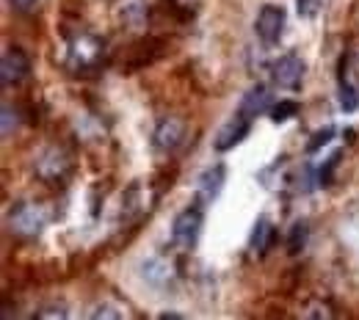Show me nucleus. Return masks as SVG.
I'll return each mask as SVG.
<instances>
[{"label":"nucleus","instance_id":"1","mask_svg":"<svg viewBox=\"0 0 359 320\" xmlns=\"http://www.w3.org/2000/svg\"><path fill=\"white\" fill-rule=\"evenodd\" d=\"M47 221H50V213L42 202H17L8 210V227L22 240L39 237L45 232Z\"/></svg>","mask_w":359,"mask_h":320},{"label":"nucleus","instance_id":"21","mask_svg":"<svg viewBox=\"0 0 359 320\" xmlns=\"http://www.w3.org/2000/svg\"><path fill=\"white\" fill-rule=\"evenodd\" d=\"M11 6H14L17 11H22V14H28V11H34V8L39 6V0H11Z\"/></svg>","mask_w":359,"mask_h":320},{"label":"nucleus","instance_id":"22","mask_svg":"<svg viewBox=\"0 0 359 320\" xmlns=\"http://www.w3.org/2000/svg\"><path fill=\"white\" fill-rule=\"evenodd\" d=\"M39 318H69V312H67V309H61V307H53V309L39 312Z\"/></svg>","mask_w":359,"mask_h":320},{"label":"nucleus","instance_id":"15","mask_svg":"<svg viewBox=\"0 0 359 320\" xmlns=\"http://www.w3.org/2000/svg\"><path fill=\"white\" fill-rule=\"evenodd\" d=\"M359 108V92L351 83H343L340 86V111L343 113H354Z\"/></svg>","mask_w":359,"mask_h":320},{"label":"nucleus","instance_id":"2","mask_svg":"<svg viewBox=\"0 0 359 320\" xmlns=\"http://www.w3.org/2000/svg\"><path fill=\"white\" fill-rule=\"evenodd\" d=\"M202 224H205L202 204L185 207L182 213H177V218H175V224H172V240H175V246H180V249H194V246L199 243Z\"/></svg>","mask_w":359,"mask_h":320},{"label":"nucleus","instance_id":"16","mask_svg":"<svg viewBox=\"0 0 359 320\" xmlns=\"http://www.w3.org/2000/svg\"><path fill=\"white\" fill-rule=\"evenodd\" d=\"M296 111H299V105L293 102V99H282V102H273V108L269 111V116L273 122H287L290 116H296Z\"/></svg>","mask_w":359,"mask_h":320},{"label":"nucleus","instance_id":"6","mask_svg":"<svg viewBox=\"0 0 359 320\" xmlns=\"http://www.w3.org/2000/svg\"><path fill=\"white\" fill-rule=\"evenodd\" d=\"M271 75H273V83H276L279 89H285V92H299L302 83H304V61H302L299 55L287 53V55H282V58L273 64Z\"/></svg>","mask_w":359,"mask_h":320},{"label":"nucleus","instance_id":"17","mask_svg":"<svg viewBox=\"0 0 359 320\" xmlns=\"http://www.w3.org/2000/svg\"><path fill=\"white\" fill-rule=\"evenodd\" d=\"M0 130H3V136H11V130H17L20 127V113H17V108L11 105V102H3V119H0Z\"/></svg>","mask_w":359,"mask_h":320},{"label":"nucleus","instance_id":"7","mask_svg":"<svg viewBox=\"0 0 359 320\" xmlns=\"http://www.w3.org/2000/svg\"><path fill=\"white\" fill-rule=\"evenodd\" d=\"M28 75H31V58L25 55V50L20 47L6 50L0 58V83L14 86V83H22Z\"/></svg>","mask_w":359,"mask_h":320},{"label":"nucleus","instance_id":"8","mask_svg":"<svg viewBox=\"0 0 359 320\" xmlns=\"http://www.w3.org/2000/svg\"><path fill=\"white\" fill-rule=\"evenodd\" d=\"M182 138H185V119H180L175 113L158 119L152 141H155V146H158L161 152H175L180 144H182Z\"/></svg>","mask_w":359,"mask_h":320},{"label":"nucleus","instance_id":"20","mask_svg":"<svg viewBox=\"0 0 359 320\" xmlns=\"http://www.w3.org/2000/svg\"><path fill=\"white\" fill-rule=\"evenodd\" d=\"M91 318L94 320H116V318H122V312H119V309H111V307H105V304H102V307H97V309H94V312H91Z\"/></svg>","mask_w":359,"mask_h":320},{"label":"nucleus","instance_id":"4","mask_svg":"<svg viewBox=\"0 0 359 320\" xmlns=\"http://www.w3.org/2000/svg\"><path fill=\"white\" fill-rule=\"evenodd\" d=\"M285 22H287V14L282 6H273L266 3L260 11H257V20H255V34L257 39L266 47L276 45L282 39V31H285Z\"/></svg>","mask_w":359,"mask_h":320},{"label":"nucleus","instance_id":"18","mask_svg":"<svg viewBox=\"0 0 359 320\" xmlns=\"http://www.w3.org/2000/svg\"><path fill=\"white\" fill-rule=\"evenodd\" d=\"M334 133H337V130H334L332 125H329L326 130H318V133H313V136H310V141H307V152H318V149H323V146H326V144L334 138Z\"/></svg>","mask_w":359,"mask_h":320},{"label":"nucleus","instance_id":"11","mask_svg":"<svg viewBox=\"0 0 359 320\" xmlns=\"http://www.w3.org/2000/svg\"><path fill=\"white\" fill-rule=\"evenodd\" d=\"M252 119H246V116H235V119H229L224 127L219 130V136H216V149L219 152H226V149H232V146H238L243 138L249 136V130H252V125H249Z\"/></svg>","mask_w":359,"mask_h":320},{"label":"nucleus","instance_id":"14","mask_svg":"<svg viewBox=\"0 0 359 320\" xmlns=\"http://www.w3.org/2000/svg\"><path fill=\"white\" fill-rule=\"evenodd\" d=\"M310 240V224L307 221H296L287 232V251L290 254H302V249Z\"/></svg>","mask_w":359,"mask_h":320},{"label":"nucleus","instance_id":"23","mask_svg":"<svg viewBox=\"0 0 359 320\" xmlns=\"http://www.w3.org/2000/svg\"><path fill=\"white\" fill-rule=\"evenodd\" d=\"M180 6H182V8H191V6H196V3H199V0H177Z\"/></svg>","mask_w":359,"mask_h":320},{"label":"nucleus","instance_id":"13","mask_svg":"<svg viewBox=\"0 0 359 320\" xmlns=\"http://www.w3.org/2000/svg\"><path fill=\"white\" fill-rule=\"evenodd\" d=\"M276 240V229L271 227L269 218H257V224L252 229V237H249V249L255 254H266L271 246Z\"/></svg>","mask_w":359,"mask_h":320},{"label":"nucleus","instance_id":"9","mask_svg":"<svg viewBox=\"0 0 359 320\" xmlns=\"http://www.w3.org/2000/svg\"><path fill=\"white\" fill-rule=\"evenodd\" d=\"M224 183H226V169L222 163L205 169V172L199 174V180H196V204H202V207L213 204V202L219 199Z\"/></svg>","mask_w":359,"mask_h":320},{"label":"nucleus","instance_id":"19","mask_svg":"<svg viewBox=\"0 0 359 320\" xmlns=\"http://www.w3.org/2000/svg\"><path fill=\"white\" fill-rule=\"evenodd\" d=\"M296 8H299V14H302L304 20H313V17L320 14L323 0H296Z\"/></svg>","mask_w":359,"mask_h":320},{"label":"nucleus","instance_id":"12","mask_svg":"<svg viewBox=\"0 0 359 320\" xmlns=\"http://www.w3.org/2000/svg\"><path fill=\"white\" fill-rule=\"evenodd\" d=\"M141 274L152 287H169V281L175 279V268H172V263L166 257H149L141 265Z\"/></svg>","mask_w":359,"mask_h":320},{"label":"nucleus","instance_id":"10","mask_svg":"<svg viewBox=\"0 0 359 320\" xmlns=\"http://www.w3.org/2000/svg\"><path fill=\"white\" fill-rule=\"evenodd\" d=\"M273 102H276V99H273L271 89H266V86H252L249 92L241 97L238 113L246 116V119H257V116L269 113L271 108H273Z\"/></svg>","mask_w":359,"mask_h":320},{"label":"nucleus","instance_id":"5","mask_svg":"<svg viewBox=\"0 0 359 320\" xmlns=\"http://www.w3.org/2000/svg\"><path fill=\"white\" fill-rule=\"evenodd\" d=\"M102 55V42L91 34H78L69 39V47H67V61L72 69H89L100 61Z\"/></svg>","mask_w":359,"mask_h":320},{"label":"nucleus","instance_id":"3","mask_svg":"<svg viewBox=\"0 0 359 320\" xmlns=\"http://www.w3.org/2000/svg\"><path fill=\"white\" fill-rule=\"evenodd\" d=\"M69 169H72V160H69V155L61 146H47L45 152L36 158V163H34V172H36V177L42 183H61V180H67Z\"/></svg>","mask_w":359,"mask_h":320}]
</instances>
